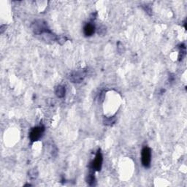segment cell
<instances>
[{
	"instance_id": "cell-11",
	"label": "cell",
	"mask_w": 187,
	"mask_h": 187,
	"mask_svg": "<svg viewBox=\"0 0 187 187\" xmlns=\"http://www.w3.org/2000/svg\"><path fill=\"white\" fill-rule=\"evenodd\" d=\"M180 49H181V50H180V53H179V57H178L179 61L182 60L186 56V46H185V45H184V44H181V47H180Z\"/></svg>"
},
{
	"instance_id": "cell-3",
	"label": "cell",
	"mask_w": 187,
	"mask_h": 187,
	"mask_svg": "<svg viewBox=\"0 0 187 187\" xmlns=\"http://www.w3.org/2000/svg\"><path fill=\"white\" fill-rule=\"evenodd\" d=\"M102 161H103V157L101 153V150L98 149L95 156V159L91 163V169L93 170L94 171H100L102 169Z\"/></svg>"
},
{
	"instance_id": "cell-15",
	"label": "cell",
	"mask_w": 187,
	"mask_h": 187,
	"mask_svg": "<svg viewBox=\"0 0 187 187\" xmlns=\"http://www.w3.org/2000/svg\"><path fill=\"white\" fill-rule=\"evenodd\" d=\"M144 10H145V11L147 12L148 13H149V14L151 15V7L149 6H145L144 7Z\"/></svg>"
},
{
	"instance_id": "cell-13",
	"label": "cell",
	"mask_w": 187,
	"mask_h": 187,
	"mask_svg": "<svg viewBox=\"0 0 187 187\" xmlns=\"http://www.w3.org/2000/svg\"><path fill=\"white\" fill-rule=\"evenodd\" d=\"M117 50H118L120 53H122L124 51V45H123V44L121 43V42H118V44H117Z\"/></svg>"
},
{
	"instance_id": "cell-5",
	"label": "cell",
	"mask_w": 187,
	"mask_h": 187,
	"mask_svg": "<svg viewBox=\"0 0 187 187\" xmlns=\"http://www.w3.org/2000/svg\"><path fill=\"white\" fill-rule=\"evenodd\" d=\"M85 75V72L83 70H77V71H74L70 73L69 79L72 83H79L83 81Z\"/></svg>"
},
{
	"instance_id": "cell-12",
	"label": "cell",
	"mask_w": 187,
	"mask_h": 187,
	"mask_svg": "<svg viewBox=\"0 0 187 187\" xmlns=\"http://www.w3.org/2000/svg\"><path fill=\"white\" fill-rule=\"evenodd\" d=\"M57 40L58 41V42L60 45H63V44L66 42L67 37H65V36H59V37H57Z\"/></svg>"
},
{
	"instance_id": "cell-9",
	"label": "cell",
	"mask_w": 187,
	"mask_h": 187,
	"mask_svg": "<svg viewBox=\"0 0 187 187\" xmlns=\"http://www.w3.org/2000/svg\"><path fill=\"white\" fill-rule=\"evenodd\" d=\"M86 182L88 183V184H89V186L95 185L96 179H95V177H94V175L93 171H91L90 173L88 175L87 178H86Z\"/></svg>"
},
{
	"instance_id": "cell-6",
	"label": "cell",
	"mask_w": 187,
	"mask_h": 187,
	"mask_svg": "<svg viewBox=\"0 0 187 187\" xmlns=\"http://www.w3.org/2000/svg\"><path fill=\"white\" fill-rule=\"evenodd\" d=\"M95 26L92 23H87L83 27V33L86 37H91L95 32Z\"/></svg>"
},
{
	"instance_id": "cell-7",
	"label": "cell",
	"mask_w": 187,
	"mask_h": 187,
	"mask_svg": "<svg viewBox=\"0 0 187 187\" xmlns=\"http://www.w3.org/2000/svg\"><path fill=\"white\" fill-rule=\"evenodd\" d=\"M66 94V89L63 85H58L55 89V94L59 98H63L65 97Z\"/></svg>"
},
{
	"instance_id": "cell-4",
	"label": "cell",
	"mask_w": 187,
	"mask_h": 187,
	"mask_svg": "<svg viewBox=\"0 0 187 187\" xmlns=\"http://www.w3.org/2000/svg\"><path fill=\"white\" fill-rule=\"evenodd\" d=\"M44 132H45V127L43 126H36L31 130L29 133V139L32 142H36L40 139Z\"/></svg>"
},
{
	"instance_id": "cell-2",
	"label": "cell",
	"mask_w": 187,
	"mask_h": 187,
	"mask_svg": "<svg viewBox=\"0 0 187 187\" xmlns=\"http://www.w3.org/2000/svg\"><path fill=\"white\" fill-rule=\"evenodd\" d=\"M141 162L144 167L149 168L151 162V150L149 147H144L141 151Z\"/></svg>"
},
{
	"instance_id": "cell-8",
	"label": "cell",
	"mask_w": 187,
	"mask_h": 187,
	"mask_svg": "<svg viewBox=\"0 0 187 187\" xmlns=\"http://www.w3.org/2000/svg\"><path fill=\"white\" fill-rule=\"evenodd\" d=\"M116 121V116H110V117H105L103 118V123L106 126H113Z\"/></svg>"
},
{
	"instance_id": "cell-14",
	"label": "cell",
	"mask_w": 187,
	"mask_h": 187,
	"mask_svg": "<svg viewBox=\"0 0 187 187\" xmlns=\"http://www.w3.org/2000/svg\"><path fill=\"white\" fill-rule=\"evenodd\" d=\"M106 33V28L105 26H101V27L99 28L98 30V34H100V35H104V34Z\"/></svg>"
},
{
	"instance_id": "cell-1",
	"label": "cell",
	"mask_w": 187,
	"mask_h": 187,
	"mask_svg": "<svg viewBox=\"0 0 187 187\" xmlns=\"http://www.w3.org/2000/svg\"><path fill=\"white\" fill-rule=\"evenodd\" d=\"M32 29L33 32L35 34H46V33L51 32V31L49 29L47 23L42 20H37L35 21L32 24Z\"/></svg>"
},
{
	"instance_id": "cell-10",
	"label": "cell",
	"mask_w": 187,
	"mask_h": 187,
	"mask_svg": "<svg viewBox=\"0 0 187 187\" xmlns=\"http://www.w3.org/2000/svg\"><path fill=\"white\" fill-rule=\"evenodd\" d=\"M28 174H29V177L30 178V179H32V180H34V179H36L37 177H38L39 172L38 170H37V168H33V169L29 170Z\"/></svg>"
}]
</instances>
